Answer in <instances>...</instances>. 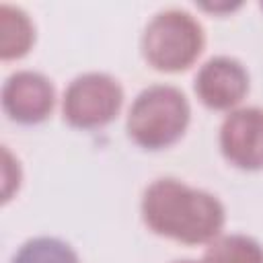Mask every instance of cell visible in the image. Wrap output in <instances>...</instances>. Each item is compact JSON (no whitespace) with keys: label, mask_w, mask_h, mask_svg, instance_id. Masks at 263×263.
<instances>
[{"label":"cell","mask_w":263,"mask_h":263,"mask_svg":"<svg viewBox=\"0 0 263 263\" xmlns=\"http://www.w3.org/2000/svg\"><path fill=\"white\" fill-rule=\"evenodd\" d=\"M187 97L168 84L144 88L127 113V136L144 150H164L179 142L189 125Z\"/></svg>","instance_id":"obj_2"},{"label":"cell","mask_w":263,"mask_h":263,"mask_svg":"<svg viewBox=\"0 0 263 263\" xmlns=\"http://www.w3.org/2000/svg\"><path fill=\"white\" fill-rule=\"evenodd\" d=\"M123 105V90L109 74H82L64 92V119L76 129H97L111 123Z\"/></svg>","instance_id":"obj_4"},{"label":"cell","mask_w":263,"mask_h":263,"mask_svg":"<svg viewBox=\"0 0 263 263\" xmlns=\"http://www.w3.org/2000/svg\"><path fill=\"white\" fill-rule=\"evenodd\" d=\"M201 263H263V247L242 234L222 236L210 245Z\"/></svg>","instance_id":"obj_9"},{"label":"cell","mask_w":263,"mask_h":263,"mask_svg":"<svg viewBox=\"0 0 263 263\" xmlns=\"http://www.w3.org/2000/svg\"><path fill=\"white\" fill-rule=\"evenodd\" d=\"M53 105L55 88L39 72H16L8 76L2 86V109L12 121L21 125L45 121L51 115Z\"/></svg>","instance_id":"obj_5"},{"label":"cell","mask_w":263,"mask_h":263,"mask_svg":"<svg viewBox=\"0 0 263 263\" xmlns=\"http://www.w3.org/2000/svg\"><path fill=\"white\" fill-rule=\"evenodd\" d=\"M12 263H80V261L68 242L60 238L39 236L27 240L14 255Z\"/></svg>","instance_id":"obj_10"},{"label":"cell","mask_w":263,"mask_h":263,"mask_svg":"<svg viewBox=\"0 0 263 263\" xmlns=\"http://www.w3.org/2000/svg\"><path fill=\"white\" fill-rule=\"evenodd\" d=\"M142 218L158 236L201 245L222 232L224 205L208 191L193 189L177 179H158L144 191Z\"/></svg>","instance_id":"obj_1"},{"label":"cell","mask_w":263,"mask_h":263,"mask_svg":"<svg viewBox=\"0 0 263 263\" xmlns=\"http://www.w3.org/2000/svg\"><path fill=\"white\" fill-rule=\"evenodd\" d=\"M224 158L240 171H263V109L232 111L220 127Z\"/></svg>","instance_id":"obj_6"},{"label":"cell","mask_w":263,"mask_h":263,"mask_svg":"<svg viewBox=\"0 0 263 263\" xmlns=\"http://www.w3.org/2000/svg\"><path fill=\"white\" fill-rule=\"evenodd\" d=\"M205 47L203 27L187 10L158 12L142 35V55L158 72L177 74L189 70Z\"/></svg>","instance_id":"obj_3"},{"label":"cell","mask_w":263,"mask_h":263,"mask_svg":"<svg viewBox=\"0 0 263 263\" xmlns=\"http://www.w3.org/2000/svg\"><path fill=\"white\" fill-rule=\"evenodd\" d=\"M35 43V27L25 10L0 4V58L18 60Z\"/></svg>","instance_id":"obj_8"},{"label":"cell","mask_w":263,"mask_h":263,"mask_svg":"<svg viewBox=\"0 0 263 263\" xmlns=\"http://www.w3.org/2000/svg\"><path fill=\"white\" fill-rule=\"evenodd\" d=\"M175 263H197V261H191V259H185V261H175Z\"/></svg>","instance_id":"obj_11"},{"label":"cell","mask_w":263,"mask_h":263,"mask_svg":"<svg viewBox=\"0 0 263 263\" xmlns=\"http://www.w3.org/2000/svg\"><path fill=\"white\" fill-rule=\"evenodd\" d=\"M249 92V72L245 66L228 55L208 60L195 76L197 99L214 111H230Z\"/></svg>","instance_id":"obj_7"}]
</instances>
